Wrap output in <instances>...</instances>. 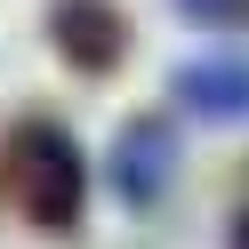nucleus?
Returning <instances> with one entry per match:
<instances>
[{"label": "nucleus", "mask_w": 249, "mask_h": 249, "mask_svg": "<svg viewBox=\"0 0 249 249\" xmlns=\"http://www.w3.org/2000/svg\"><path fill=\"white\" fill-rule=\"evenodd\" d=\"M193 24H233V0H177Z\"/></svg>", "instance_id": "obj_5"}, {"label": "nucleus", "mask_w": 249, "mask_h": 249, "mask_svg": "<svg viewBox=\"0 0 249 249\" xmlns=\"http://www.w3.org/2000/svg\"><path fill=\"white\" fill-rule=\"evenodd\" d=\"M177 113L209 121V129L249 121V56H193L177 72Z\"/></svg>", "instance_id": "obj_4"}, {"label": "nucleus", "mask_w": 249, "mask_h": 249, "mask_svg": "<svg viewBox=\"0 0 249 249\" xmlns=\"http://www.w3.org/2000/svg\"><path fill=\"white\" fill-rule=\"evenodd\" d=\"M233 24H249V0H233Z\"/></svg>", "instance_id": "obj_7"}, {"label": "nucleus", "mask_w": 249, "mask_h": 249, "mask_svg": "<svg viewBox=\"0 0 249 249\" xmlns=\"http://www.w3.org/2000/svg\"><path fill=\"white\" fill-rule=\"evenodd\" d=\"M113 193L129 209H161V193L177 185V113H137L113 137V161H105Z\"/></svg>", "instance_id": "obj_3"}, {"label": "nucleus", "mask_w": 249, "mask_h": 249, "mask_svg": "<svg viewBox=\"0 0 249 249\" xmlns=\"http://www.w3.org/2000/svg\"><path fill=\"white\" fill-rule=\"evenodd\" d=\"M0 193H8V209L33 233H56V241L81 233V217H89V161H81V145H72V129L56 113H24L17 129L0 137Z\"/></svg>", "instance_id": "obj_1"}, {"label": "nucleus", "mask_w": 249, "mask_h": 249, "mask_svg": "<svg viewBox=\"0 0 249 249\" xmlns=\"http://www.w3.org/2000/svg\"><path fill=\"white\" fill-rule=\"evenodd\" d=\"M40 24H49V49L65 56L81 81L121 72V65H129V49H137L121 0H49V17H40Z\"/></svg>", "instance_id": "obj_2"}, {"label": "nucleus", "mask_w": 249, "mask_h": 249, "mask_svg": "<svg viewBox=\"0 0 249 249\" xmlns=\"http://www.w3.org/2000/svg\"><path fill=\"white\" fill-rule=\"evenodd\" d=\"M225 249H249V201L233 209V225H225Z\"/></svg>", "instance_id": "obj_6"}]
</instances>
